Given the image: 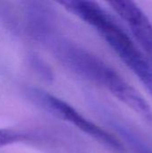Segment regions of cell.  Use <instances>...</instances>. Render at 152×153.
Listing matches in <instances>:
<instances>
[{
    "label": "cell",
    "mask_w": 152,
    "mask_h": 153,
    "mask_svg": "<svg viewBox=\"0 0 152 153\" xmlns=\"http://www.w3.org/2000/svg\"><path fill=\"white\" fill-rule=\"evenodd\" d=\"M56 60L73 74L108 90L123 103L128 102L136 91L101 58L60 35L50 44Z\"/></svg>",
    "instance_id": "1"
},
{
    "label": "cell",
    "mask_w": 152,
    "mask_h": 153,
    "mask_svg": "<svg viewBox=\"0 0 152 153\" xmlns=\"http://www.w3.org/2000/svg\"><path fill=\"white\" fill-rule=\"evenodd\" d=\"M152 95V61L111 16L96 30Z\"/></svg>",
    "instance_id": "2"
},
{
    "label": "cell",
    "mask_w": 152,
    "mask_h": 153,
    "mask_svg": "<svg viewBox=\"0 0 152 153\" xmlns=\"http://www.w3.org/2000/svg\"><path fill=\"white\" fill-rule=\"evenodd\" d=\"M18 2L29 36L48 48L59 36L57 16L50 0H18Z\"/></svg>",
    "instance_id": "3"
},
{
    "label": "cell",
    "mask_w": 152,
    "mask_h": 153,
    "mask_svg": "<svg viewBox=\"0 0 152 153\" xmlns=\"http://www.w3.org/2000/svg\"><path fill=\"white\" fill-rule=\"evenodd\" d=\"M61 119L73 124L78 129L88 134L98 143L116 153H125V149L122 143L96 124L88 120L82 114H80L73 107L67 104L62 113Z\"/></svg>",
    "instance_id": "4"
},
{
    "label": "cell",
    "mask_w": 152,
    "mask_h": 153,
    "mask_svg": "<svg viewBox=\"0 0 152 153\" xmlns=\"http://www.w3.org/2000/svg\"><path fill=\"white\" fill-rule=\"evenodd\" d=\"M131 30L144 50V53L152 61V23L146 14L129 24Z\"/></svg>",
    "instance_id": "5"
},
{
    "label": "cell",
    "mask_w": 152,
    "mask_h": 153,
    "mask_svg": "<svg viewBox=\"0 0 152 153\" xmlns=\"http://www.w3.org/2000/svg\"><path fill=\"white\" fill-rule=\"evenodd\" d=\"M109 5L128 24L140 19L145 14L134 0H106Z\"/></svg>",
    "instance_id": "6"
},
{
    "label": "cell",
    "mask_w": 152,
    "mask_h": 153,
    "mask_svg": "<svg viewBox=\"0 0 152 153\" xmlns=\"http://www.w3.org/2000/svg\"><path fill=\"white\" fill-rule=\"evenodd\" d=\"M27 63L30 70L42 81L48 83L54 81V74L51 67L38 54L30 53L27 56Z\"/></svg>",
    "instance_id": "7"
},
{
    "label": "cell",
    "mask_w": 152,
    "mask_h": 153,
    "mask_svg": "<svg viewBox=\"0 0 152 153\" xmlns=\"http://www.w3.org/2000/svg\"><path fill=\"white\" fill-rule=\"evenodd\" d=\"M26 139L25 134L6 129H0V148L20 143Z\"/></svg>",
    "instance_id": "8"
},
{
    "label": "cell",
    "mask_w": 152,
    "mask_h": 153,
    "mask_svg": "<svg viewBox=\"0 0 152 153\" xmlns=\"http://www.w3.org/2000/svg\"><path fill=\"white\" fill-rule=\"evenodd\" d=\"M58 4L65 8L68 12L73 14H76L78 10L82 6V4L87 0H54Z\"/></svg>",
    "instance_id": "9"
},
{
    "label": "cell",
    "mask_w": 152,
    "mask_h": 153,
    "mask_svg": "<svg viewBox=\"0 0 152 153\" xmlns=\"http://www.w3.org/2000/svg\"><path fill=\"white\" fill-rule=\"evenodd\" d=\"M127 139H128L127 141L129 142V143L133 146V152L134 153H152V152L150 149H148L142 143H139L137 140L133 139L132 137H127Z\"/></svg>",
    "instance_id": "10"
}]
</instances>
